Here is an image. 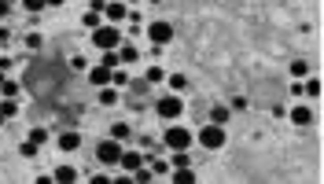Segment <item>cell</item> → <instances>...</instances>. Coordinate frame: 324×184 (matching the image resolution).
Returning <instances> with one entry per match:
<instances>
[{"mask_svg": "<svg viewBox=\"0 0 324 184\" xmlns=\"http://www.w3.org/2000/svg\"><path fill=\"white\" fill-rule=\"evenodd\" d=\"M92 44H96L100 52H111V48H118V44H122V29L114 22H100L96 29H92Z\"/></svg>", "mask_w": 324, "mask_h": 184, "instance_id": "1", "label": "cell"}, {"mask_svg": "<svg viewBox=\"0 0 324 184\" xmlns=\"http://www.w3.org/2000/svg\"><path fill=\"white\" fill-rule=\"evenodd\" d=\"M192 140H195V136L184 129V126H169L166 136H162V144H166L169 151H184V147H192Z\"/></svg>", "mask_w": 324, "mask_h": 184, "instance_id": "2", "label": "cell"}, {"mask_svg": "<svg viewBox=\"0 0 324 184\" xmlns=\"http://www.w3.org/2000/svg\"><path fill=\"white\" fill-rule=\"evenodd\" d=\"M199 144H203L207 151L225 147V126H214V121H207V126L199 129Z\"/></svg>", "mask_w": 324, "mask_h": 184, "instance_id": "3", "label": "cell"}, {"mask_svg": "<svg viewBox=\"0 0 324 184\" xmlns=\"http://www.w3.org/2000/svg\"><path fill=\"white\" fill-rule=\"evenodd\" d=\"M96 159L103 162V166H118V159H122V140H100L96 144Z\"/></svg>", "mask_w": 324, "mask_h": 184, "instance_id": "4", "label": "cell"}, {"mask_svg": "<svg viewBox=\"0 0 324 184\" xmlns=\"http://www.w3.org/2000/svg\"><path fill=\"white\" fill-rule=\"evenodd\" d=\"M155 114H159V118H169V121L181 118V114H184V100H181V96H162V100L155 103Z\"/></svg>", "mask_w": 324, "mask_h": 184, "instance_id": "5", "label": "cell"}, {"mask_svg": "<svg viewBox=\"0 0 324 184\" xmlns=\"http://www.w3.org/2000/svg\"><path fill=\"white\" fill-rule=\"evenodd\" d=\"M144 34L151 37V44H169L173 41V26L169 22H151V26H144Z\"/></svg>", "mask_w": 324, "mask_h": 184, "instance_id": "6", "label": "cell"}, {"mask_svg": "<svg viewBox=\"0 0 324 184\" xmlns=\"http://www.w3.org/2000/svg\"><path fill=\"white\" fill-rule=\"evenodd\" d=\"M118 166H122V170H140V166H144V155H140V151H126V147H122V159H118Z\"/></svg>", "mask_w": 324, "mask_h": 184, "instance_id": "7", "label": "cell"}, {"mask_svg": "<svg viewBox=\"0 0 324 184\" xmlns=\"http://www.w3.org/2000/svg\"><path fill=\"white\" fill-rule=\"evenodd\" d=\"M103 15H107V19H111V22L118 26V22H126V19H129V8L114 0V4H107V8H103Z\"/></svg>", "mask_w": 324, "mask_h": 184, "instance_id": "8", "label": "cell"}, {"mask_svg": "<svg viewBox=\"0 0 324 184\" xmlns=\"http://www.w3.org/2000/svg\"><path fill=\"white\" fill-rule=\"evenodd\" d=\"M291 121H295V126H310L313 111H310V107H302V103H295V107H291Z\"/></svg>", "mask_w": 324, "mask_h": 184, "instance_id": "9", "label": "cell"}, {"mask_svg": "<svg viewBox=\"0 0 324 184\" xmlns=\"http://www.w3.org/2000/svg\"><path fill=\"white\" fill-rule=\"evenodd\" d=\"M89 81H92V85H111V70H107L103 63L92 67V70H89Z\"/></svg>", "mask_w": 324, "mask_h": 184, "instance_id": "10", "label": "cell"}, {"mask_svg": "<svg viewBox=\"0 0 324 184\" xmlns=\"http://www.w3.org/2000/svg\"><path fill=\"white\" fill-rule=\"evenodd\" d=\"M59 147H63V151H78L81 147V136L78 133H59Z\"/></svg>", "mask_w": 324, "mask_h": 184, "instance_id": "11", "label": "cell"}, {"mask_svg": "<svg viewBox=\"0 0 324 184\" xmlns=\"http://www.w3.org/2000/svg\"><path fill=\"white\" fill-rule=\"evenodd\" d=\"M52 180H59V184H70V180H78V170H74V166H59V170L52 173Z\"/></svg>", "mask_w": 324, "mask_h": 184, "instance_id": "12", "label": "cell"}, {"mask_svg": "<svg viewBox=\"0 0 324 184\" xmlns=\"http://www.w3.org/2000/svg\"><path fill=\"white\" fill-rule=\"evenodd\" d=\"M169 180H173V184H195V173H192V166H181V170H173Z\"/></svg>", "mask_w": 324, "mask_h": 184, "instance_id": "13", "label": "cell"}, {"mask_svg": "<svg viewBox=\"0 0 324 184\" xmlns=\"http://www.w3.org/2000/svg\"><path fill=\"white\" fill-rule=\"evenodd\" d=\"M19 81H11V78H4V81H0V92H4V100H15V96H19Z\"/></svg>", "mask_w": 324, "mask_h": 184, "instance_id": "14", "label": "cell"}, {"mask_svg": "<svg viewBox=\"0 0 324 184\" xmlns=\"http://www.w3.org/2000/svg\"><path fill=\"white\" fill-rule=\"evenodd\" d=\"M118 59H122V67L136 63V48H133V44H118Z\"/></svg>", "mask_w": 324, "mask_h": 184, "instance_id": "15", "label": "cell"}, {"mask_svg": "<svg viewBox=\"0 0 324 184\" xmlns=\"http://www.w3.org/2000/svg\"><path fill=\"white\" fill-rule=\"evenodd\" d=\"M111 136L126 144V140H129V126H126V121H114V126H111Z\"/></svg>", "mask_w": 324, "mask_h": 184, "instance_id": "16", "label": "cell"}, {"mask_svg": "<svg viewBox=\"0 0 324 184\" xmlns=\"http://www.w3.org/2000/svg\"><path fill=\"white\" fill-rule=\"evenodd\" d=\"M169 88H173V92H184V88H188V78H184V74H169Z\"/></svg>", "mask_w": 324, "mask_h": 184, "instance_id": "17", "label": "cell"}, {"mask_svg": "<svg viewBox=\"0 0 324 184\" xmlns=\"http://www.w3.org/2000/svg\"><path fill=\"white\" fill-rule=\"evenodd\" d=\"M100 103H103V107H114V103H118V88H107V85H103V92H100Z\"/></svg>", "mask_w": 324, "mask_h": 184, "instance_id": "18", "label": "cell"}, {"mask_svg": "<svg viewBox=\"0 0 324 184\" xmlns=\"http://www.w3.org/2000/svg\"><path fill=\"white\" fill-rule=\"evenodd\" d=\"M210 121H214V126H225V121H228V107H214V111H210Z\"/></svg>", "mask_w": 324, "mask_h": 184, "instance_id": "19", "label": "cell"}, {"mask_svg": "<svg viewBox=\"0 0 324 184\" xmlns=\"http://www.w3.org/2000/svg\"><path fill=\"white\" fill-rule=\"evenodd\" d=\"M103 67H107V70H118V67H122V59H118L114 48H111V52H103Z\"/></svg>", "mask_w": 324, "mask_h": 184, "instance_id": "20", "label": "cell"}, {"mask_svg": "<svg viewBox=\"0 0 324 184\" xmlns=\"http://www.w3.org/2000/svg\"><path fill=\"white\" fill-rule=\"evenodd\" d=\"M44 140H48V133H44V129H34V133L26 136V144H34V147H41Z\"/></svg>", "mask_w": 324, "mask_h": 184, "instance_id": "21", "label": "cell"}, {"mask_svg": "<svg viewBox=\"0 0 324 184\" xmlns=\"http://www.w3.org/2000/svg\"><path fill=\"white\" fill-rule=\"evenodd\" d=\"M306 70H310L306 59H295V63H291V74H295V78H306Z\"/></svg>", "mask_w": 324, "mask_h": 184, "instance_id": "22", "label": "cell"}, {"mask_svg": "<svg viewBox=\"0 0 324 184\" xmlns=\"http://www.w3.org/2000/svg\"><path fill=\"white\" fill-rule=\"evenodd\" d=\"M15 111H19L15 100H0V114H4V118H15Z\"/></svg>", "mask_w": 324, "mask_h": 184, "instance_id": "23", "label": "cell"}, {"mask_svg": "<svg viewBox=\"0 0 324 184\" xmlns=\"http://www.w3.org/2000/svg\"><path fill=\"white\" fill-rule=\"evenodd\" d=\"M169 166H173V170H181V166H188V151H173V162H169Z\"/></svg>", "mask_w": 324, "mask_h": 184, "instance_id": "24", "label": "cell"}, {"mask_svg": "<svg viewBox=\"0 0 324 184\" xmlns=\"http://www.w3.org/2000/svg\"><path fill=\"white\" fill-rule=\"evenodd\" d=\"M70 70H89V59L85 55H70Z\"/></svg>", "mask_w": 324, "mask_h": 184, "instance_id": "25", "label": "cell"}, {"mask_svg": "<svg viewBox=\"0 0 324 184\" xmlns=\"http://www.w3.org/2000/svg\"><path fill=\"white\" fill-rule=\"evenodd\" d=\"M302 92H306V96H317V92H320V81H317V78H310V81L302 85Z\"/></svg>", "mask_w": 324, "mask_h": 184, "instance_id": "26", "label": "cell"}, {"mask_svg": "<svg viewBox=\"0 0 324 184\" xmlns=\"http://www.w3.org/2000/svg\"><path fill=\"white\" fill-rule=\"evenodd\" d=\"M85 26L96 29V26H100V11H85Z\"/></svg>", "mask_w": 324, "mask_h": 184, "instance_id": "27", "label": "cell"}, {"mask_svg": "<svg viewBox=\"0 0 324 184\" xmlns=\"http://www.w3.org/2000/svg\"><path fill=\"white\" fill-rule=\"evenodd\" d=\"M22 8L37 15V11H44V0H22Z\"/></svg>", "mask_w": 324, "mask_h": 184, "instance_id": "28", "label": "cell"}, {"mask_svg": "<svg viewBox=\"0 0 324 184\" xmlns=\"http://www.w3.org/2000/svg\"><path fill=\"white\" fill-rule=\"evenodd\" d=\"M133 180H140V184H148V180H151V170H144V166H140V170H133Z\"/></svg>", "mask_w": 324, "mask_h": 184, "instance_id": "29", "label": "cell"}, {"mask_svg": "<svg viewBox=\"0 0 324 184\" xmlns=\"http://www.w3.org/2000/svg\"><path fill=\"white\" fill-rule=\"evenodd\" d=\"M162 78H166V74H162L159 67H151V70H148V85H155V81H162Z\"/></svg>", "mask_w": 324, "mask_h": 184, "instance_id": "30", "label": "cell"}, {"mask_svg": "<svg viewBox=\"0 0 324 184\" xmlns=\"http://www.w3.org/2000/svg\"><path fill=\"white\" fill-rule=\"evenodd\" d=\"M26 44L30 48H41V34H26Z\"/></svg>", "mask_w": 324, "mask_h": 184, "instance_id": "31", "label": "cell"}, {"mask_svg": "<svg viewBox=\"0 0 324 184\" xmlns=\"http://www.w3.org/2000/svg\"><path fill=\"white\" fill-rule=\"evenodd\" d=\"M67 0H44V8H63Z\"/></svg>", "mask_w": 324, "mask_h": 184, "instance_id": "32", "label": "cell"}, {"mask_svg": "<svg viewBox=\"0 0 324 184\" xmlns=\"http://www.w3.org/2000/svg\"><path fill=\"white\" fill-rule=\"evenodd\" d=\"M11 11V4H8V0H0V15H8Z\"/></svg>", "mask_w": 324, "mask_h": 184, "instance_id": "33", "label": "cell"}, {"mask_svg": "<svg viewBox=\"0 0 324 184\" xmlns=\"http://www.w3.org/2000/svg\"><path fill=\"white\" fill-rule=\"evenodd\" d=\"M4 121H8V118H4V114H0V126H4Z\"/></svg>", "mask_w": 324, "mask_h": 184, "instance_id": "34", "label": "cell"}, {"mask_svg": "<svg viewBox=\"0 0 324 184\" xmlns=\"http://www.w3.org/2000/svg\"><path fill=\"white\" fill-rule=\"evenodd\" d=\"M0 81H4V70H0Z\"/></svg>", "mask_w": 324, "mask_h": 184, "instance_id": "35", "label": "cell"}]
</instances>
